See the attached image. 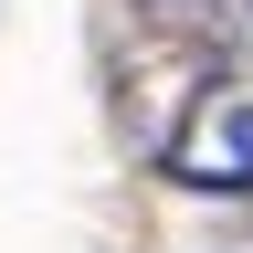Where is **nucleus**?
<instances>
[{"label": "nucleus", "mask_w": 253, "mask_h": 253, "mask_svg": "<svg viewBox=\"0 0 253 253\" xmlns=\"http://www.w3.org/2000/svg\"><path fill=\"white\" fill-rule=\"evenodd\" d=\"M169 179L179 190H211V201H253V106H211L201 137L169 148Z\"/></svg>", "instance_id": "nucleus-1"}, {"label": "nucleus", "mask_w": 253, "mask_h": 253, "mask_svg": "<svg viewBox=\"0 0 253 253\" xmlns=\"http://www.w3.org/2000/svg\"><path fill=\"white\" fill-rule=\"evenodd\" d=\"M243 11H253V0H243Z\"/></svg>", "instance_id": "nucleus-2"}]
</instances>
